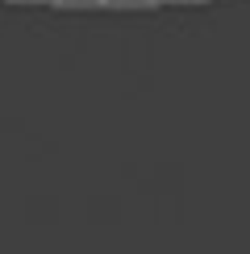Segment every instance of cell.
<instances>
[{"instance_id":"3","label":"cell","mask_w":250,"mask_h":254,"mask_svg":"<svg viewBox=\"0 0 250 254\" xmlns=\"http://www.w3.org/2000/svg\"><path fill=\"white\" fill-rule=\"evenodd\" d=\"M171 4H192V0H171Z\"/></svg>"},{"instance_id":"4","label":"cell","mask_w":250,"mask_h":254,"mask_svg":"<svg viewBox=\"0 0 250 254\" xmlns=\"http://www.w3.org/2000/svg\"><path fill=\"white\" fill-rule=\"evenodd\" d=\"M34 4H55V0H34Z\"/></svg>"},{"instance_id":"5","label":"cell","mask_w":250,"mask_h":254,"mask_svg":"<svg viewBox=\"0 0 250 254\" xmlns=\"http://www.w3.org/2000/svg\"><path fill=\"white\" fill-rule=\"evenodd\" d=\"M150 4H167V0H150Z\"/></svg>"},{"instance_id":"2","label":"cell","mask_w":250,"mask_h":254,"mask_svg":"<svg viewBox=\"0 0 250 254\" xmlns=\"http://www.w3.org/2000/svg\"><path fill=\"white\" fill-rule=\"evenodd\" d=\"M55 4H67V8H92V4H100V0H55Z\"/></svg>"},{"instance_id":"1","label":"cell","mask_w":250,"mask_h":254,"mask_svg":"<svg viewBox=\"0 0 250 254\" xmlns=\"http://www.w3.org/2000/svg\"><path fill=\"white\" fill-rule=\"evenodd\" d=\"M100 4H113V8H133V4H150V0H100Z\"/></svg>"}]
</instances>
